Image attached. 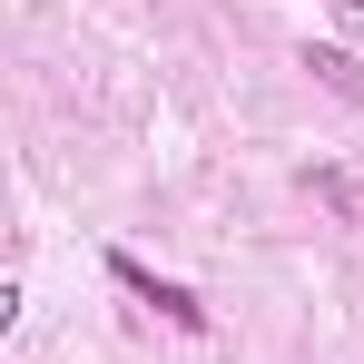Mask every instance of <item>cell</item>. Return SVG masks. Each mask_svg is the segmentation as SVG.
Masks as SVG:
<instances>
[{"instance_id": "1", "label": "cell", "mask_w": 364, "mask_h": 364, "mask_svg": "<svg viewBox=\"0 0 364 364\" xmlns=\"http://www.w3.org/2000/svg\"><path fill=\"white\" fill-rule=\"evenodd\" d=\"M109 276H119L128 296H148V305H158V315H168V325H187V335H207V305L187 296V286H168V276H148V266H138L128 246H109Z\"/></svg>"}, {"instance_id": "2", "label": "cell", "mask_w": 364, "mask_h": 364, "mask_svg": "<svg viewBox=\"0 0 364 364\" xmlns=\"http://www.w3.org/2000/svg\"><path fill=\"white\" fill-rule=\"evenodd\" d=\"M305 69H315V79L335 89V99H364V69L345 60V50H305Z\"/></svg>"}, {"instance_id": "3", "label": "cell", "mask_w": 364, "mask_h": 364, "mask_svg": "<svg viewBox=\"0 0 364 364\" xmlns=\"http://www.w3.org/2000/svg\"><path fill=\"white\" fill-rule=\"evenodd\" d=\"M315 197H325V207H335L345 227H364V187H355V178H335V168H315Z\"/></svg>"}, {"instance_id": "4", "label": "cell", "mask_w": 364, "mask_h": 364, "mask_svg": "<svg viewBox=\"0 0 364 364\" xmlns=\"http://www.w3.org/2000/svg\"><path fill=\"white\" fill-rule=\"evenodd\" d=\"M335 10H345V20H364V0H335Z\"/></svg>"}]
</instances>
